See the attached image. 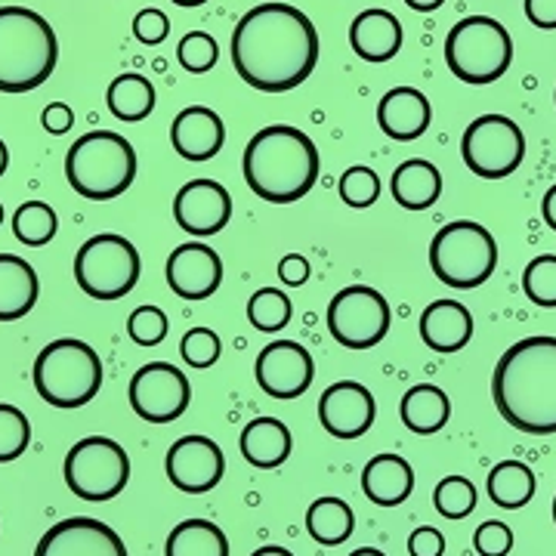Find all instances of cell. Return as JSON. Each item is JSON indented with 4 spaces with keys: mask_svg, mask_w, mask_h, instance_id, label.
Masks as SVG:
<instances>
[{
    "mask_svg": "<svg viewBox=\"0 0 556 556\" xmlns=\"http://www.w3.org/2000/svg\"><path fill=\"white\" fill-rule=\"evenodd\" d=\"M316 62V25L298 7L260 3L232 31V65L248 87L263 93L294 90L313 75Z\"/></svg>",
    "mask_w": 556,
    "mask_h": 556,
    "instance_id": "6da1fadb",
    "label": "cell"
},
{
    "mask_svg": "<svg viewBox=\"0 0 556 556\" xmlns=\"http://www.w3.org/2000/svg\"><path fill=\"white\" fill-rule=\"evenodd\" d=\"M497 415L519 433H556V338L517 340L492 375Z\"/></svg>",
    "mask_w": 556,
    "mask_h": 556,
    "instance_id": "7a4b0ae2",
    "label": "cell"
},
{
    "mask_svg": "<svg viewBox=\"0 0 556 556\" xmlns=\"http://www.w3.org/2000/svg\"><path fill=\"white\" fill-rule=\"evenodd\" d=\"M318 149L298 127L273 124L251 137L241 170L244 182L257 199L269 204H294L318 179Z\"/></svg>",
    "mask_w": 556,
    "mask_h": 556,
    "instance_id": "3957f363",
    "label": "cell"
},
{
    "mask_svg": "<svg viewBox=\"0 0 556 556\" xmlns=\"http://www.w3.org/2000/svg\"><path fill=\"white\" fill-rule=\"evenodd\" d=\"M60 40L28 7H0V93H28L56 72Z\"/></svg>",
    "mask_w": 556,
    "mask_h": 556,
    "instance_id": "277c9868",
    "label": "cell"
},
{
    "mask_svg": "<svg viewBox=\"0 0 556 556\" xmlns=\"http://www.w3.org/2000/svg\"><path fill=\"white\" fill-rule=\"evenodd\" d=\"M68 186L90 201H112L124 195L137 179V152L112 130H90L65 155Z\"/></svg>",
    "mask_w": 556,
    "mask_h": 556,
    "instance_id": "5b68a950",
    "label": "cell"
},
{
    "mask_svg": "<svg viewBox=\"0 0 556 556\" xmlns=\"http://www.w3.org/2000/svg\"><path fill=\"white\" fill-rule=\"evenodd\" d=\"M35 390L53 408H80L102 387V362L90 343L62 338L47 343L35 358Z\"/></svg>",
    "mask_w": 556,
    "mask_h": 556,
    "instance_id": "8992f818",
    "label": "cell"
},
{
    "mask_svg": "<svg viewBox=\"0 0 556 556\" xmlns=\"http://www.w3.org/2000/svg\"><path fill=\"white\" fill-rule=\"evenodd\" d=\"M430 266L442 285L457 288V291H473L495 273V236L482 223L455 219L442 226L430 241Z\"/></svg>",
    "mask_w": 556,
    "mask_h": 556,
    "instance_id": "52a82bcc",
    "label": "cell"
},
{
    "mask_svg": "<svg viewBox=\"0 0 556 556\" xmlns=\"http://www.w3.org/2000/svg\"><path fill=\"white\" fill-rule=\"evenodd\" d=\"M448 72L464 84H492L514 62L510 31L492 16H467L445 38Z\"/></svg>",
    "mask_w": 556,
    "mask_h": 556,
    "instance_id": "ba28073f",
    "label": "cell"
},
{
    "mask_svg": "<svg viewBox=\"0 0 556 556\" xmlns=\"http://www.w3.org/2000/svg\"><path fill=\"white\" fill-rule=\"evenodd\" d=\"M75 278L87 298L102 303L127 298L139 281V254L134 241L112 232L87 239L75 257Z\"/></svg>",
    "mask_w": 556,
    "mask_h": 556,
    "instance_id": "9c48e42d",
    "label": "cell"
},
{
    "mask_svg": "<svg viewBox=\"0 0 556 556\" xmlns=\"http://www.w3.org/2000/svg\"><path fill=\"white\" fill-rule=\"evenodd\" d=\"M65 485L80 501H112L130 479V457L115 439L87 437L65 455Z\"/></svg>",
    "mask_w": 556,
    "mask_h": 556,
    "instance_id": "30bf717a",
    "label": "cell"
},
{
    "mask_svg": "<svg viewBox=\"0 0 556 556\" xmlns=\"http://www.w3.org/2000/svg\"><path fill=\"white\" fill-rule=\"evenodd\" d=\"M460 159L482 179H507L526 159V137L507 115H482L460 139Z\"/></svg>",
    "mask_w": 556,
    "mask_h": 556,
    "instance_id": "8fae6325",
    "label": "cell"
},
{
    "mask_svg": "<svg viewBox=\"0 0 556 556\" xmlns=\"http://www.w3.org/2000/svg\"><path fill=\"white\" fill-rule=\"evenodd\" d=\"M328 331L346 350H371L390 331V303L378 288L350 285L328 303Z\"/></svg>",
    "mask_w": 556,
    "mask_h": 556,
    "instance_id": "7c38bea8",
    "label": "cell"
},
{
    "mask_svg": "<svg viewBox=\"0 0 556 556\" xmlns=\"http://www.w3.org/2000/svg\"><path fill=\"white\" fill-rule=\"evenodd\" d=\"M192 399L189 378L170 362H149L130 380V405L146 424H170L186 415Z\"/></svg>",
    "mask_w": 556,
    "mask_h": 556,
    "instance_id": "4fadbf2b",
    "label": "cell"
},
{
    "mask_svg": "<svg viewBox=\"0 0 556 556\" xmlns=\"http://www.w3.org/2000/svg\"><path fill=\"white\" fill-rule=\"evenodd\" d=\"M254 375H257L260 390L266 396L288 402V399L303 396L313 387L316 365H313V356H309V350L303 343H298V340H276V343L260 350Z\"/></svg>",
    "mask_w": 556,
    "mask_h": 556,
    "instance_id": "5bb4252c",
    "label": "cell"
},
{
    "mask_svg": "<svg viewBox=\"0 0 556 556\" xmlns=\"http://www.w3.org/2000/svg\"><path fill=\"white\" fill-rule=\"evenodd\" d=\"M167 479L186 495H204L217 489L226 473V457L211 437H182L170 445L164 460Z\"/></svg>",
    "mask_w": 556,
    "mask_h": 556,
    "instance_id": "9a60e30c",
    "label": "cell"
},
{
    "mask_svg": "<svg viewBox=\"0 0 556 556\" xmlns=\"http://www.w3.org/2000/svg\"><path fill=\"white\" fill-rule=\"evenodd\" d=\"M174 217L189 236H217L232 219V195L217 179H189L174 199Z\"/></svg>",
    "mask_w": 556,
    "mask_h": 556,
    "instance_id": "2e32d148",
    "label": "cell"
},
{
    "mask_svg": "<svg viewBox=\"0 0 556 556\" xmlns=\"http://www.w3.org/2000/svg\"><path fill=\"white\" fill-rule=\"evenodd\" d=\"M35 556H127V547L112 526L90 517H72L43 532Z\"/></svg>",
    "mask_w": 556,
    "mask_h": 556,
    "instance_id": "e0dca14e",
    "label": "cell"
},
{
    "mask_svg": "<svg viewBox=\"0 0 556 556\" xmlns=\"http://www.w3.org/2000/svg\"><path fill=\"white\" fill-rule=\"evenodd\" d=\"M375 417H378L375 396L356 380H338L318 399V420L334 439L365 437Z\"/></svg>",
    "mask_w": 556,
    "mask_h": 556,
    "instance_id": "ac0fdd59",
    "label": "cell"
},
{
    "mask_svg": "<svg viewBox=\"0 0 556 556\" xmlns=\"http://www.w3.org/2000/svg\"><path fill=\"white\" fill-rule=\"evenodd\" d=\"M167 285L182 300H207L223 285V260L214 248L201 241L179 244L167 260Z\"/></svg>",
    "mask_w": 556,
    "mask_h": 556,
    "instance_id": "d6986e66",
    "label": "cell"
},
{
    "mask_svg": "<svg viewBox=\"0 0 556 556\" xmlns=\"http://www.w3.org/2000/svg\"><path fill=\"white\" fill-rule=\"evenodd\" d=\"M170 142H174L177 155H182L186 161H211L214 155H219V149L226 142V127L214 109L186 105L174 118Z\"/></svg>",
    "mask_w": 556,
    "mask_h": 556,
    "instance_id": "ffe728a7",
    "label": "cell"
},
{
    "mask_svg": "<svg viewBox=\"0 0 556 556\" xmlns=\"http://www.w3.org/2000/svg\"><path fill=\"white\" fill-rule=\"evenodd\" d=\"M433 105L415 87H393L378 102L380 130L396 142H412L430 130Z\"/></svg>",
    "mask_w": 556,
    "mask_h": 556,
    "instance_id": "44dd1931",
    "label": "cell"
},
{
    "mask_svg": "<svg viewBox=\"0 0 556 556\" xmlns=\"http://www.w3.org/2000/svg\"><path fill=\"white\" fill-rule=\"evenodd\" d=\"M420 338L433 353H457L473 338V316L457 300H437L420 316Z\"/></svg>",
    "mask_w": 556,
    "mask_h": 556,
    "instance_id": "7402d4cb",
    "label": "cell"
},
{
    "mask_svg": "<svg viewBox=\"0 0 556 556\" xmlns=\"http://www.w3.org/2000/svg\"><path fill=\"white\" fill-rule=\"evenodd\" d=\"M350 47L358 60L390 62L402 50V22L390 10H365L350 25Z\"/></svg>",
    "mask_w": 556,
    "mask_h": 556,
    "instance_id": "603a6c76",
    "label": "cell"
},
{
    "mask_svg": "<svg viewBox=\"0 0 556 556\" xmlns=\"http://www.w3.org/2000/svg\"><path fill=\"white\" fill-rule=\"evenodd\" d=\"M362 492L378 507H396L415 492V470L405 457L375 455L362 470Z\"/></svg>",
    "mask_w": 556,
    "mask_h": 556,
    "instance_id": "cb8c5ba5",
    "label": "cell"
},
{
    "mask_svg": "<svg viewBox=\"0 0 556 556\" xmlns=\"http://www.w3.org/2000/svg\"><path fill=\"white\" fill-rule=\"evenodd\" d=\"M40 281L35 266L16 254H0V321H16L35 309Z\"/></svg>",
    "mask_w": 556,
    "mask_h": 556,
    "instance_id": "d4e9b609",
    "label": "cell"
},
{
    "mask_svg": "<svg viewBox=\"0 0 556 556\" xmlns=\"http://www.w3.org/2000/svg\"><path fill=\"white\" fill-rule=\"evenodd\" d=\"M390 192H393L399 207H405V211H427L442 195V174H439V167L433 161H402L393 170Z\"/></svg>",
    "mask_w": 556,
    "mask_h": 556,
    "instance_id": "484cf974",
    "label": "cell"
},
{
    "mask_svg": "<svg viewBox=\"0 0 556 556\" xmlns=\"http://www.w3.org/2000/svg\"><path fill=\"white\" fill-rule=\"evenodd\" d=\"M241 455L260 470H276L291 457V430L278 417H254L241 430Z\"/></svg>",
    "mask_w": 556,
    "mask_h": 556,
    "instance_id": "4316f807",
    "label": "cell"
},
{
    "mask_svg": "<svg viewBox=\"0 0 556 556\" xmlns=\"http://www.w3.org/2000/svg\"><path fill=\"white\" fill-rule=\"evenodd\" d=\"M399 415H402V424L412 433L430 437V433H439L448 424L452 402L445 396V390H439L437 383H417L399 402Z\"/></svg>",
    "mask_w": 556,
    "mask_h": 556,
    "instance_id": "83f0119b",
    "label": "cell"
},
{
    "mask_svg": "<svg viewBox=\"0 0 556 556\" xmlns=\"http://www.w3.org/2000/svg\"><path fill=\"white\" fill-rule=\"evenodd\" d=\"M353 529H356L353 507L340 497H318L306 510V532L321 547H338L343 541H350Z\"/></svg>",
    "mask_w": 556,
    "mask_h": 556,
    "instance_id": "f1b7e54d",
    "label": "cell"
},
{
    "mask_svg": "<svg viewBox=\"0 0 556 556\" xmlns=\"http://www.w3.org/2000/svg\"><path fill=\"white\" fill-rule=\"evenodd\" d=\"M164 556H229V538L211 519H186L167 535Z\"/></svg>",
    "mask_w": 556,
    "mask_h": 556,
    "instance_id": "f546056e",
    "label": "cell"
},
{
    "mask_svg": "<svg viewBox=\"0 0 556 556\" xmlns=\"http://www.w3.org/2000/svg\"><path fill=\"white\" fill-rule=\"evenodd\" d=\"M485 492L504 510H519L535 495V473L522 460H501L485 479Z\"/></svg>",
    "mask_w": 556,
    "mask_h": 556,
    "instance_id": "4dcf8cb0",
    "label": "cell"
},
{
    "mask_svg": "<svg viewBox=\"0 0 556 556\" xmlns=\"http://www.w3.org/2000/svg\"><path fill=\"white\" fill-rule=\"evenodd\" d=\"M105 102H109V112L115 118L124 121V124H137V121H146L152 115L155 87H152V80H146L142 75H121V78L112 80Z\"/></svg>",
    "mask_w": 556,
    "mask_h": 556,
    "instance_id": "1f68e13d",
    "label": "cell"
},
{
    "mask_svg": "<svg viewBox=\"0 0 556 556\" xmlns=\"http://www.w3.org/2000/svg\"><path fill=\"white\" fill-rule=\"evenodd\" d=\"M56 229H60L56 211L50 204H43V201H25L13 214V236L28 248L50 244L56 239Z\"/></svg>",
    "mask_w": 556,
    "mask_h": 556,
    "instance_id": "d6a6232c",
    "label": "cell"
},
{
    "mask_svg": "<svg viewBox=\"0 0 556 556\" xmlns=\"http://www.w3.org/2000/svg\"><path fill=\"white\" fill-rule=\"evenodd\" d=\"M291 313H294L291 300H288L285 291H278V288H260L257 294L251 298V303H248V318H251V325H254L257 331H266V334L281 331V328L291 321Z\"/></svg>",
    "mask_w": 556,
    "mask_h": 556,
    "instance_id": "836d02e7",
    "label": "cell"
},
{
    "mask_svg": "<svg viewBox=\"0 0 556 556\" xmlns=\"http://www.w3.org/2000/svg\"><path fill=\"white\" fill-rule=\"evenodd\" d=\"M433 507L445 519H467L477 510V485L467 477L439 479L433 492Z\"/></svg>",
    "mask_w": 556,
    "mask_h": 556,
    "instance_id": "e575fe53",
    "label": "cell"
},
{
    "mask_svg": "<svg viewBox=\"0 0 556 556\" xmlns=\"http://www.w3.org/2000/svg\"><path fill=\"white\" fill-rule=\"evenodd\" d=\"M31 442V424L16 405L0 402V464H10L25 455Z\"/></svg>",
    "mask_w": 556,
    "mask_h": 556,
    "instance_id": "d590c367",
    "label": "cell"
},
{
    "mask_svg": "<svg viewBox=\"0 0 556 556\" xmlns=\"http://www.w3.org/2000/svg\"><path fill=\"white\" fill-rule=\"evenodd\" d=\"M522 291L535 306L554 309L556 306V254L535 257L522 273Z\"/></svg>",
    "mask_w": 556,
    "mask_h": 556,
    "instance_id": "8d00e7d4",
    "label": "cell"
},
{
    "mask_svg": "<svg viewBox=\"0 0 556 556\" xmlns=\"http://www.w3.org/2000/svg\"><path fill=\"white\" fill-rule=\"evenodd\" d=\"M338 192L343 204H350V207H358V211L362 207H371L380 199V177L371 167L356 164V167L343 170V177L338 182Z\"/></svg>",
    "mask_w": 556,
    "mask_h": 556,
    "instance_id": "74e56055",
    "label": "cell"
},
{
    "mask_svg": "<svg viewBox=\"0 0 556 556\" xmlns=\"http://www.w3.org/2000/svg\"><path fill=\"white\" fill-rule=\"evenodd\" d=\"M177 56H179V65H182L186 72H192V75H204V72H211V68L217 65L219 47H217V40L211 38V35H204V31H189L186 38L179 40Z\"/></svg>",
    "mask_w": 556,
    "mask_h": 556,
    "instance_id": "f35d334b",
    "label": "cell"
},
{
    "mask_svg": "<svg viewBox=\"0 0 556 556\" xmlns=\"http://www.w3.org/2000/svg\"><path fill=\"white\" fill-rule=\"evenodd\" d=\"M223 353V343L211 328H192L179 340V356L186 358V365L192 368H211Z\"/></svg>",
    "mask_w": 556,
    "mask_h": 556,
    "instance_id": "ab89813d",
    "label": "cell"
},
{
    "mask_svg": "<svg viewBox=\"0 0 556 556\" xmlns=\"http://www.w3.org/2000/svg\"><path fill=\"white\" fill-rule=\"evenodd\" d=\"M127 331L139 346H159L161 340L167 338V316L159 306H139L127 318Z\"/></svg>",
    "mask_w": 556,
    "mask_h": 556,
    "instance_id": "60d3db41",
    "label": "cell"
},
{
    "mask_svg": "<svg viewBox=\"0 0 556 556\" xmlns=\"http://www.w3.org/2000/svg\"><path fill=\"white\" fill-rule=\"evenodd\" d=\"M510 547H514V532H510V526H504L497 519L482 522L473 535V551L479 556H507Z\"/></svg>",
    "mask_w": 556,
    "mask_h": 556,
    "instance_id": "b9f144b4",
    "label": "cell"
},
{
    "mask_svg": "<svg viewBox=\"0 0 556 556\" xmlns=\"http://www.w3.org/2000/svg\"><path fill=\"white\" fill-rule=\"evenodd\" d=\"M134 35H137L139 43L155 47V43H161L170 35V20L161 10H155V7H146V10H139L137 20H134Z\"/></svg>",
    "mask_w": 556,
    "mask_h": 556,
    "instance_id": "7bdbcfd3",
    "label": "cell"
},
{
    "mask_svg": "<svg viewBox=\"0 0 556 556\" xmlns=\"http://www.w3.org/2000/svg\"><path fill=\"white\" fill-rule=\"evenodd\" d=\"M445 551V538L433 526H417L408 535V554L412 556H442Z\"/></svg>",
    "mask_w": 556,
    "mask_h": 556,
    "instance_id": "ee69618b",
    "label": "cell"
},
{
    "mask_svg": "<svg viewBox=\"0 0 556 556\" xmlns=\"http://www.w3.org/2000/svg\"><path fill=\"white\" fill-rule=\"evenodd\" d=\"M40 124H43V130H47V134L62 137V134H68V130H72V124H75V112H72L65 102H50V105L43 109V115H40Z\"/></svg>",
    "mask_w": 556,
    "mask_h": 556,
    "instance_id": "f6af8a7d",
    "label": "cell"
},
{
    "mask_svg": "<svg viewBox=\"0 0 556 556\" xmlns=\"http://www.w3.org/2000/svg\"><path fill=\"white\" fill-rule=\"evenodd\" d=\"M278 278H281L288 288H300V285L309 278V260L303 257V254H288V257H281V263H278Z\"/></svg>",
    "mask_w": 556,
    "mask_h": 556,
    "instance_id": "bcb514c9",
    "label": "cell"
},
{
    "mask_svg": "<svg viewBox=\"0 0 556 556\" xmlns=\"http://www.w3.org/2000/svg\"><path fill=\"white\" fill-rule=\"evenodd\" d=\"M526 16L541 31H556V0H526Z\"/></svg>",
    "mask_w": 556,
    "mask_h": 556,
    "instance_id": "7dc6e473",
    "label": "cell"
},
{
    "mask_svg": "<svg viewBox=\"0 0 556 556\" xmlns=\"http://www.w3.org/2000/svg\"><path fill=\"white\" fill-rule=\"evenodd\" d=\"M541 214H544V223L556 232V186H551L544 201H541Z\"/></svg>",
    "mask_w": 556,
    "mask_h": 556,
    "instance_id": "c3c4849f",
    "label": "cell"
},
{
    "mask_svg": "<svg viewBox=\"0 0 556 556\" xmlns=\"http://www.w3.org/2000/svg\"><path fill=\"white\" fill-rule=\"evenodd\" d=\"M412 10H417V13H433V10H439L445 0H405Z\"/></svg>",
    "mask_w": 556,
    "mask_h": 556,
    "instance_id": "681fc988",
    "label": "cell"
},
{
    "mask_svg": "<svg viewBox=\"0 0 556 556\" xmlns=\"http://www.w3.org/2000/svg\"><path fill=\"white\" fill-rule=\"evenodd\" d=\"M251 556H294L291 551H285V547H260V551H254Z\"/></svg>",
    "mask_w": 556,
    "mask_h": 556,
    "instance_id": "f907efd6",
    "label": "cell"
},
{
    "mask_svg": "<svg viewBox=\"0 0 556 556\" xmlns=\"http://www.w3.org/2000/svg\"><path fill=\"white\" fill-rule=\"evenodd\" d=\"M7 167H10V152H7V142L0 139V177L7 174Z\"/></svg>",
    "mask_w": 556,
    "mask_h": 556,
    "instance_id": "816d5d0a",
    "label": "cell"
},
{
    "mask_svg": "<svg viewBox=\"0 0 556 556\" xmlns=\"http://www.w3.org/2000/svg\"><path fill=\"white\" fill-rule=\"evenodd\" d=\"M350 556H387L383 551H375V547H362V551H353Z\"/></svg>",
    "mask_w": 556,
    "mask_h": 556,
    "instance_id": "f5cc1de1",
    "label": "cell"
},
{
    "mask_svg": "<svg viewBox=\"0 0 556 556\" xmlns=\"http://www.w3.org/2000/svg\"><path fill=\"white\" fill-rule=\"evenodd\" d=\"M170 3H177V7H204L207 0H170Z\"/></svg>",
    "mask_w": 556,
    "mask_h": 556,
    "instance_id": "db71d44e",
    "label": "cell"
},
{
    "mask_svg": "<svg viewBox=\"0 0 556 556\" xmlns=\"http://www.w3.org/2000/svg\"><path fill=\"white\" fill-rule=\"evenodd\" d=\"M0 223H3V204H0Z\"/></svg>",
    "mask_w": 556,
    "mask_h": 556,
    "instance_id": "11a10c76",
    "label": "cell"
},
{
    "mask_svg": "<svg viewBox=\"0 0 556 556\" xmlns=\"http://www.w3.org/2000/svg\"><path fill=\"white\" fill-rule=\"evenodd\" d=\"M554 522H556V497H554Z\"/></svg>",
    "mask_w": 556,
    "mask_h": 556,
    "instance_id": "9f6ffc18",
    "label": "cell"
},
{
    "mask_svg": "<svg viewBox=\"0 0 556 556\" xmlns=\"http://www.w3.org/2000/svg\"><path fill=\"white\" fill-rule=\"evenodd\" d=\"M554 102H556V90H554Z\"/></svg>",
    "mask_w": 556,
    "mask_h": 556,
    "instance_id": "6f0895ef",
    "label": "cell"
}]
</instances>
